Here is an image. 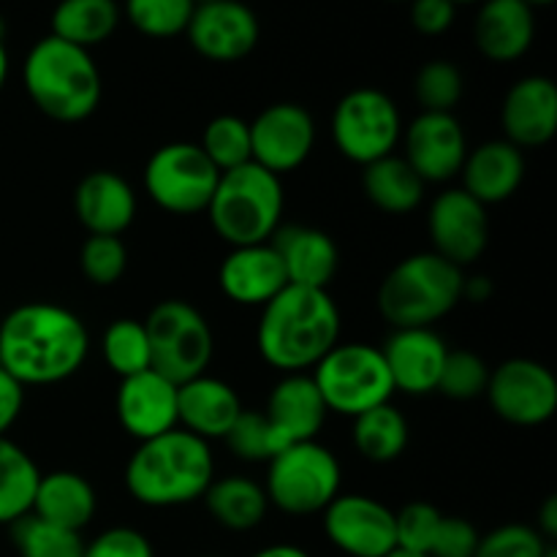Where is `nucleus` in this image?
Segmentation results:
<instances>
[{
    "mask_svg": "<svg viewBox=\"0 0 557 557\" xmlns=\"http://www.w3.org/2000/svg\"><path fill=\"white\" fill-rule=\"evenodd\" d=\"M199 147L221 174L245 166L250 163V125L237 114H221L207 123Z\"/></svg>",
    "mask_w": 557,
    "mask_h": 557,
    "instance_id": "36",
    "label": "nucleus"
},
{
    "mask_svg": "<svg viewBox=\"0 0 557 557\" xmlns=\"http://www.w3.org/2000/svg\"><path fill=\"white\" fill-rule=\"evenodd\" d=\"M22 85L36 109L58 123H82L101 103L103 82L90 49L44 36L22 63Z\"/></svg>",
    "mask_w": 557,
    "mask_h": 557,
    "instance_id": "4",
    "label": "nucleus"
},
{
    "mask_svg": "<svg viewBox=\"0 0 557 557\" xmlns=\"http://www.w3.org/2000/svg\"><path fill=\"white\" fill-rule=\"evenodd\" d=\"M381 354L389 368L395 392L400 389L406 395L422 397L438 389L449 346L433 326H413V330L392 332Z\"/></svg>",
    "mask_w": 557,
    "mask_h": 557,
    "instance_id": "18",
    "label": "nucleus"
},
{
    "mask_svg": "<svg viewBox=\"0 0 557 557\" xmlns=\"http://www.w3.org/2000/svg\"><path fill=\"white\" fill-rule=\"evenodd\" d=\"M392 3H406V0H392ZM408 3H411V0H408Z\"/></svg>",
    "mask_w": 557,
    "mask_h": 557,
    "instance_id": "57",
    "label": "nucleus"
},
{
    "mask_svg": "<svg viewBox=\"0 0 557 557\" xmlns=\"http://www.w3.org/2000/svg\"><path fill=\"white\" fill-rule=\"evenodd\" d=\"M196 5H201V3H212V0H194Z\"/></svg>",
    "mask_w": 557,
    "mask_h": 557,
    "instance_id": "56",
    "label": "nucleus"
},
{
    "mask_svg": "<svg viewBox=\"0 0 557 557\" xmlns=\"http://www.w3.org/2000/svg\"><path fill=\"white\" fill-rule=\"evenodd\" d=\"M38 471L36 460L14 441L0 438V525H14L33 511Z\"/></svg>",
    "mask_w": 557,
    "mask_h": 557,
    "instance_id": "32",
    "label": "nucleus"
},
{
    "mask_svg": "<svg viewBox=\"0 0 557 557\" xmlns=\"http://www.w3.org/2000/svg\"><path fill=\"white\" fill-rule=\"evenodd\" d=\"M205 506L212 515V520L226 531H253L264 522L270 500L261 484L245 476H223L212 479V484L205 493Z\"/></svg>",
    "mask_w": 557,
    "mask_h": 557,
    "instance_id": "29",
    "label": "nucleus"
},
{
    "mask_svg": "<svg viewBox=\"0 0 557 557\" xmlns=\"http://www.w3.org/2000/svg\"><path fill=\"white\" fill-rule=\"evenodd\" d=\"M250 557H310L302 547H294V544H272V547L259 549Z\"/></svg>",
    "mask_w": 557,
    "mask_h": 557,
    "instance_id": "50",
    "label": "nucleus"
},
{
    "mask_svg": "<svg viewBox=\"0 0 557 557\" xmlns=\"http://www.w3.org/2000/svg\"><path fill=\"white\" fill-rule=\"evenodd\" d=\"M3 36H5V22L3 16H0V41H3Z\"/></svg>",
    "mask_w": 557,
    "mask_h": 557,
    "instance_id": "55",
    "label": "nucleus"
},
{
    "mask_svg": "<svg viewBox=\"0 0 557 557\" xmlns=\"http://www.w3.org/2000/svg\"><path fill=\"white\" fill-rule=\"evenodd\" d=\"M259 16L243 0H212L194 9L185 36L201 58L212 63H237L259 44Z\"/></svg>",
    "mask_w": 557,
    "mask_h": 557,
    "instance_id": "16",
    "label": "nucleus"
},
{
    "mask_svg": "<svg viewBox=\"0 0 557 557\" xmlns=\"http://www.w3.org/2000/svg\"><path fill=\"white\" fill-rule=\"evenodd\" d=\"M243 411L234 386L207 373L177 386V424L207 444L226 438Z\"/></svg>",
    "mask_w": 557,
    "mask_h": 557,
    "instance_id": "23",
    "label": "nucleus"
},
{
    "mask_svg": "<svg viewBox=\"0 0 557 557\" xmlns=\"http://www.w3.org/2000/svg\"><path fill=\"white\" fill-rule=\"evenodd\" d=\"M207 215L218 237L232 248L270 243L283 218L281 177L253 161L223 172Z\"/></svg>",
    "mask_w": 557,
    "mask_h": 557,
    "instance_id": "6",
    "label": "nucleus"
},
{
    "mask_svg": "<svg viewBox=\"0 0 557 557\" xmlns=\"http://www.w3.org/2000/svg\"><path fill=\"white\" fill-rule=\"evenodd\" d=\"M98 498L92 484L76 471H52L41 473L33 498L30 515L65 528V531L82 533L96 517Z\"/></svg>",
    "mask_w": 557,
    "mask_h": 557,
    "instance_id": "28",
    "label": "nucleus"
},
{
    "mask_svg": "<svg viewBox=\"0 0 557 557\" xmlns=\"http://www.w3.org/2000/svg\"><path fill=\"white\" fill-rule=\"evenodd\" d=\"M25 406V386L0 368V438H5Z\"/></svg>",
    "mask_w": 557,
    "mask_h": 557,
    "instance_id": "47",
    "label": "nucleus"
},
{
    "mask_svg": "<svg viewBox=\"0 0 557 557\" xmlns=\"http://www.w3.org/2000/svg\"><path fill=\"white\" fill-rule=\"evenodd\" d=\"M386 557H430V555H417V553H406V549H395V553L386 555Z\"/></svg>",
    "mask_w": 557,
    "mask_h": 557,
    "instance_id": "52",
    "label": "nucleus"
},
{
    "mask_svg": "<svg viewBox=\"0 0 557 557\" xmlns=\"http://www.w3.org/2000/svg\"><path fill=\"white\" fill-rule=\"evenodd\" d=\"M490 368L479 354L473 351H449L444 370H441L438 389L451 400H473L487 392Z\"/></svg>",
    "mask_w": 557,
    "mask_h": 557,
    "instance_id": "41",
    "label": "nucleus"
},
{
    "mask_svg": "<svg viewBox=\"0 0 557 557\" xmlns=\"http://www.w3.org/2000/svg\"><path fill=\"white\" fill-rule=\"evenodd\" d=\"M194 9V0H125L128 22L150 38L183 36Z\"/></svg>",
    "mask_w": 557,
    "mask_h": 557,
    "instance_id": "37",
    "label": "nucleus"
},
{
    "mask_svg": "<svg viewBox=\"0 0 557 557\" xmlns=\"http://www.w3.org/2000/svg\"><path fill=\"white\" fill-rule=\"evenodd\" d=\"M484 395L493 411L517 428H539L557 411V381L536 359H506L490 373Z\"/></svg>",
    "mask_w": 557,
    "mask_h": 557,
    "instance_id": "12",
    "label": "nucleus"
},
{
    "mask_svg": "<svg viewBox=\"0 0 557 557\" xmlns=\"http://www.w3.org/2000/svg\"><path fill=\"white\" fill-rule=\"evenodd\" d=\"M413 90L422 112H451L462 98V74L449 60H433L419 69Z\"/></svg>",
    "mask_w": 557,
    "mask_h": 557,
    "instance_id": "39",
    "label": "nucleus"
},
{
    "mask_svg": "<svg viewBox=\"0 0 557 557\" xmlns=\"http://www.w3.org/2000/svg\"><path fill=\"white\" fill-rule=\"evenodd\" d=\"M103 359L120 381L150 370V341H147L145 321L117 319L107 326L101 341Z\"/></svg>",
    "mask_w": 557,
    "mask_h": 557,
    "instance_id": "34",
    "label": "nucleus"
},
{
    "mask_svg": "<svg viewBox=\"0 0 557 557\" xmlns=\"http://www.w3.org/2000/svg\"><path fill=\"white\" fill-rule=\"evenodd\" d=\"M117 25V0H60L52 11V36L82 49L103 44Z\"/></svg>",
    "mask_w": 557,
    "mask_h": 557,
    "instance_id": "31",
    "label": "nucleus"
},
{
    "mask_svg": "<svg viewBox=\"0 0 557 557\" xmlns=\"http://www.w3.org/2000/svg\"><path fill=\"white\" fill-rule=\"evenodd\" d=\"M150 341V368L172 384H185L207 373L215 351L210 321L190 302L166 299L150 310L145 321Z\"/></svg>",
    "mask_w": 557,
    "mask_h": 557,
    "instance_id": "9",
    "label": "nucleus"
},
{
    "mask_svg": "<svg viewBox=\"0 0 557 557\" xmlns=\"http://www.w3.org/2000/svg\"><path fill=\"white\" fill-rule=\"evenodd\" d=\"M462 190L484 207L500 205L520 190L525 180V156L506 139H493L468 150L460 169Z\"/></svg>",
    "mask_w": 557,
    "mask_h": 557,
    "instance_id": "24",
    "label": "nucleus"
},
{
    "mask_svg": "<svg viewBox=\"0 0 557 557\" xmlns=\"http://www.w3.org/2000/svg\"><path fill=\"white\" fill-rule=\"evenodd\" d=\"M221 172L190 141L158 147L145 166V190L172 215H199L210 207Z\"/></svg>",
    "mask_w": 557,
    "mask_h": 557,
    "instance_id": "11",
    "label": "nucleus"
},
{
    "mask_svg": "<svg viewBox=\"0 0 557 557\" xmlns=\"http://www.w3.org/2000/svg\"><path fill=\"white\" fill-rule=\"evenodd\" d=\"M82 557H156L152 544L136 528H109L85 544Z\"/></svg>",
    "mask_w": 557,
    "mask_h": 557,
    "instance_id": "44",
    "label": "nucleus"
},
{
    "mask_svg": "<svg viewBox=\"0 0 557 557\" xmlns=\"http://www.w3.org/2000/svg\"><path fill=\"white\" fill-rule=\"evenodd\" d=\"M553 553L547 539L531 525L522 522H509L487 536H479V547L473 557H547Z\"/></svg>",
    "mask_w": 557,
    "mask_h": 557,
    "instance_id": "42",
    "label": "nucleus"
},
{
    "mask_svg": "<svg viewBox=\"0 0 557 557\" xmlns=\"http://www.w3.org/2000/svg\"><path fill=\"white\" fill-rule=\"evenodd\" d=\"M468 141L460 120L451 112H422L406 128V163L422 183H446L466 163Z\"/></svg>",
    "mask_w": 557,
    "mask_h": 557,
    "instance_id": "17",
    "label": "nucleus"
},
{
    "mask_svg": "<svg viewBox=\"0 0 557 557\" xmlns=\"http://www.w3.org/2000/svg\"><path fill=\"white\" fill-rule=\"evenodd\" d=\"M343 471L337 457L319 441H302L267 462L264 493L275 509L292 517L324 511L341 495Z\"/></svg>",
    "mask_w": 557,
    "mask_h": 557,
    "instance_id": "7",
    "label": "nucleus"
},
{
    "mask_svg": "<svg viewBox=\"0 0 557 557\" xmlns=\"http://www.w3.org/2000/svg\"><path fill=\"white\" fill-rule=\"evenodd\" d=\"M479 547V531L462 517H444L430 547V557H473Z\"/></svg>",
    "mask_w": 557,
    "mask_h": 557,
    "instance_id": "45",
    "label": "nucleus"
},
{
    "mask_svg": "<svg viewBox=\"0 0 557 557\" xmlns=\"http://www.w3.org/2000/svg\"><path fill=\"white\" fill-rule=\"evenodd\" d=\"M536 531L542 533L547 542H553V539L557 536V498H555V495H549V498L544 500L542 511H539Z\"/></svg>",
    "mask_w": 557,
    "mask_h": 557,
    "instance_id": "48",
    "label": "nucleus"
},
{
    "mask_svg": "<svg viewBox=\"0 0 557 557\" xmlns=\"http://www.w3.org/2000/svg\"><path fill=\"white\" fill-rule=\"evenodd\" d=\"M362 169V188L379 210L389 215H406L422 205L424 183L403 156L379 158Z\"/></svg>",
    "mask_w": 557,
    "mask_h": 557,
    "instance_id": "30",
    "label": "nucleus"
},
{
    "mask_svg": "<svg viewBox=\"0 0 557 557\" xmlns=\"http://www.w3.org/2000/svg\"><path fill=\"white\" fill-rule=\"evenodd\" d=\"M74 212L90 234L120 237L136 218V194L120 174L101 169L79 180Z\"/></svg>",
    "mask_w": 557,
    "mask_h": 557,
    "instance_id": "26",
    "label": "nucleus"
},
{
    "mask_svg": "<svg viewBox=\"0 0 557 557\" xmlns=\"http://www.w3.org/2000/svg\"><path fill=\"white\" fill-rule=\"evenodd\" d=\"M341 343V310L326 288L286 286L261 308L256 346L281 373L313 370Z\"/></svg>",
    "mask_w": 557,
    "mask_h": 557,
    "instance_id": "2",
    "label": "nucleus"
},
{
    "mask_svg": "<svg viewBox=\"0 0 557 557\" xmlns=\"http://www.w3.org/2000/svg\"><path fill=\"white\" fill-rule=\"evenodd\" d=\"M455 16L451 0H411V22L422 36H441L455 25Z\"/></svg>",
    "mask_w": 557,
    "mask_h": 557,
    "instance_id": "46",
    "label": "nucleus"
},
{
    "mask_svg": "<svg viewBox=\"0 0 557 557\" xmlns=\"http://www.w3.org/2000/svg\"><path fill=\"white\" fill-rule=\"evenodd\" d=\"M324 533L348 557H386L397 549L395 511L370 495H337L324 511Z\"/></svg>",
    "mask_w": 557,
    "mask_h": 557,
    "instance_id": "13",
    "label": "nucleus"
},
{
    "mask_svg": "<svg viewBox=\"0 0 557 557\" xmlns=\"http://www.w3.org/2000/svg\"><path fill=\"white\" fill-rule=\"evenodd\" d=\"M441 520H444V515L433 504H424V500H413V504L403 506L400 511H395L397 549L430 555Z\"/></svg>",
    "mask_w": 557,
    "mask_h": 557,
    "instance_id": "43",
    "label": "nucleus"
},
{
    "mask_svg": "<svg viewBox=\"0 0 557 557\" xmlns=\"http://www.w3.org/2000/svg\"><path fill=\"white\" fill-rule=\"evenodd\" d=\"M250 125V161L272 174H288L302 166L315 145V123L299 103H272Z\"/></svg>",
    "mask_w": 557,
    "mask_h": 557,
    "instance_id": "14",
    "label": "nucleus"
},
{
    "mask_svg": "<svg viewBox=\"0 0 557 557\" xmlns=\"http://www.w3.org/2000/svg\"><path fill=\"white\" fill-rule=\"evenodd\" d=\"M212 479L215 457L210 444L183 428L141 441L125 466V487L131 498L150 509L194 504L205 498Z\"/></svg>",
    "mask_w": 557,
    "mask_h": 557,
    "instance_id": "3",
    "label": "nucleus"
},
{
    "mask_svg": "<svg viewBox=\"0 0 557 557\" xmlns=\"http://www.w3.org/2000/svg\"><path fill=\"white\" fill-rule=\"evenodd\" d=\"M455 5H462V3H484V0H451Z\"/></svg>",
    "mask_w": 557,
    "mask_h": 557,
    "instance_id": "54",
    "label": "nucleus"
},
{
    "mask_svg": "<svg viewBox=\"0 0 557 557\" xmlns=\"http://www.w3.org/2000/svg\"><path fill=\"white\" fill-rule=\"evenodd\" d=\"M408 419L392 403L359 413L354 419V446L370 462H392L408 446Z\"/></svg>",
    "mask_w": 557,
    "mask_h": 557,
    "instance_id": "33",
    "label": "nucleus"
},
{
    "mask_svg": "<svg viewBox=\"0 0 557 557\" xmlns=\"http://www.w3.org/2000/svg\"><path fill=\"white\" fill-rule=\"evenodd\" d=\"M120 424L136 441H150L156 435L180 428L177 424V384L163 379L156 370H145L120 381L114 400Z\"/></svg>",
    "mask_w": 557,
    "mask_h": 557,
    "instance_id": "19",
    "label": "nucleus"
},
{
    "mask_svg": "<svg viewBox=\"0 0 557 557\" xmlns=\"http://www.w3.org/2000/svg\"><path fill=\"white\" fill-rule=\"evenodd\" d=\"M493 294V283L487 281V277H471L466 283H462V297H471L473 302H484V299Z\"/></svg>",
    "mask_w": 557,
    "mask_h": 557,
    "instance_id": "49",
    "label": "nucleus"
},
{
    "mask_svg": "<svg viewBox=\"0 0 557 557\" xmlns=\"http://www.w3.org/2000/svg\"><path fill=\"white\" fill-rule=\"evenodd\" d=\"M270 245L281 256L288 286L326 288L341 267V250L335 239L313 226H281Z\"/></svg>",
    "mask_w": 557,
    "mask_h": 557,
    "instance_id": "22",
    "label": "nucleus"
},
{
    "mask_svg": "<svg viewBox=\"0 0 557 557\" xmlns=\"http://www.w3.org/2000/svg\"><path fill=\"white\" fill-rule=\"evenodd\" d=\"M428 232L433 239V253L451 261L455 267H468L487 250L490 218L487 207L473 199L462 188H449L438 194L428 212Z\"/></svg>",
    "mask_w": 557,
    "mask_h": 557,
    "instance_id": "15",
    "label": "nucleus"
},
{
    "mask_svg": "<svg viewBox=\"0 0 557 557\" xmlns=\"http://www.w3.org/2000/svg\"><path fill=\"white\" fill-rule=\"evenodd\" d=\"M506 141L515 147H542L557 131V87L549 76H525L506 92L500 109Z\"/></svg>",
    "mask_w": 557,
    "mask_h": 557,
    "instance_id": "20",
    "label": "nucleus"
},
{
    "mask_svg": "<svg viewBox=\"0 0 557 557\" xmlns=\"http://www.w3.org/2000/svg\"><path fill=\"white\" fill-rule=\"evenodd\" d=\"M547 557H557V555H555V553H549V555H547Z\"/></svg>",
    "mask_w": 557,
    "mask_h": 557,
    "instance_id": "58",
    "label": "nucleus"
},
{
    "mask_svg": "<svg viewBox=\"0 0 557 557\" xmlns=\"http://www.w3.org/2000/svg\"><path fill=\"white\" fill-rule=\"evenodd\" d=\"M330 131L341 156L368 166L379 158L395 156L403 139L400 109L384 90L359 87L337 101Z\"/></svg>",
    "mask_w": 557,
    "mask_h": 557,
    "instance_id": "10",
    "label": "nucleus"
},
{
    "mask_svg": "<svg viewBox=\"0 0 557 557\" xmlns=\"http://www.w3.org/2000/svg\"><path fill=\"white\" fill-rule=\"evenodd\" d=\"M310 379L319 386L326 411L351 419L370 408L384 406L395 395L384 354L379 346H368V343H337L315 364Z\"/></svg>",
    "mask_w": 557,
    "mask_h": 557,
    "instance_id": "8",
    "label": "nucleus"
},
{
    "mask_svg": "<svg viewBox=\"0 0 557 557\" xmlns=\"http://www.w3.org/2000/svg\"><path fill=\"white\" fill-rule=\"evenodd\" d=\"M11 542L20 557H82V533L65 531L36 515H27L11 525Z\"/></svg>",
    "mask_w": 557,
    "mask_h": 557,
    "instance_id": "35",
    "label": "nucleus"
},
{
    "mask_svg": "<svg viewBox=\"0 0 557 557\" xmlns=\"http://www.w3.org/2000/svg\"><path fill=\"white\" fill-rule=\"evenodd\" d=\"M522 3L531 5V9H536V5H549V3H555V0H522Z\"/></svg>",
    "mask_w": 557,
    "mask_h": 557,
    "instance_id": "53",
    "label": "nucleus"
},
{
    "mask_svg": "<svg viewBox=\"0 0 557 557\" xmlns=\"http://www.w3.org/2000/svg\"><path fill=\"white\" fill-rule=\"evenodd\" d=\"M326 406L308 373H288L272 386L264 417L288 446L315 441L326 422Z\"/></svg>",
    "mask_w": 557,
    "mask_h": 557,
    "instance_id": "25",
    "label": "nucleus"
},
{
    "mask_svg": "<svg viewBox=\"0 0 557 557\" xmlns=\"http://www.w3.org/2000/svg\"><path fill=\"white\" fill-rule=\"evenodd\" d=\"M232 449V455H237L245 462H270L277 451L286 449V441L277 435V430L272 428L270 419L259 411H243L237 417V422L232 424V430L223 438Z\"/></svg>",
    "mask_w": 557,
    "mask_h": 557,
    "instance_id": "38",
    "label": "nucleus"
},
{
    "mask_svg": "<svg viewBox=\"0 0 557 557\" xmlns=\"http://www.w3.org/2000/svg\"><path fill=\"white\" fill-rule=\"evenodd\" d=\"M5 79H9V52H5L3 41H0V92H3Z\"/></svg>",
    "mask_w": 557,
    "mask_h": 557,
    "instance_id": "51",
    "label": "nucleus"
},
{
    "mask_svg": "<svg viewBox=\"0 0 557 557\" xmlns=\"http://www.w3.org/2000/svg\"><path fill=\"white\" fill-rule=\"evenodd\" d=\"M79 267L92 286H114L128 267V248L120 237L90 234L79 250Z\"/></svg>",
    "mask_w": 557,
    "mask_h": 557,
    "instance_id": "40",
    "label": "nucleus"
},
{
    "mask_svg": "<svg viewBox=\"0 0 557 557\" xmlns=\"http://www.w3.org/2000/svg\"><path fill=\"white\" fill-rule=\"evenodd\" d=\"M536 16L522 0H484L479 3L473 38L479 52L493 63H515L531 49Z\"/></svg>",
    "mask_w": 557,
    "mask_h": 557,
    "instance_id": "27",
    "label": "nucleus"
},
{
    "mask_svg": "<svg viewBox=\"0 0 557 557\" xmlns=\"http://www.w3.org/2000/svg\"><path fill=\"white\" fill-rule=\"evenodd\" d=\"M90 354L87 326L54 302H25L0 321V368L22 386L69 381Z\"/></svg>",
    "mask_w": 557,
    "mask_h": 557,
    "instance_id": "1",
    "label": "nucleus"
},
{
    "mask_svg": "<svg viewBox=\"0 0 557 557\" xmlns=\"http://www.w3.org/2000/svg\"><path fill=\"white\" fill-rule=\"evenodd\" d=\"M460 267L441 259L438 253H413L392 267L379 286V313L395 330L433 326L451 313L462 299Z\"/></svg>",
    "mask_w": 557,
    "mask_h": 557,
    "instance_id": "5",
    "label": "nucleus"
},
{
    "mask_svg": "<svg viewBox=\"0 0 557 557\" xmlns=\"http://www.w3.org/2000/svg\"><path fill=\"white\" fill-rule=\"evenodd\" d=\"M218 283L232 302L245 305V308H253V305L264 308L288 286L281 256L270 243L228 250L218 270Z\"/></svg>",
    "mask_w": 557,
    "mask_h": 557,
    "instance_id": "21",
    "label": "nucleus"
}]
</instances>
